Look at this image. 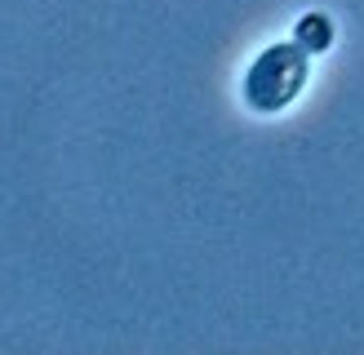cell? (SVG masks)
Returning a JSON list of instances; mask_svg holds the SVG:
<instances>
[{
	"mask_svg": "<svg viewBox=\"0 0 364 355\" xmlns=\"http://www.w3.org/2000/svg\"><path fill=\"white\" fill-rule=\"evenodd\" d=\"M302 89H306V49L298 40H280L262 49L245 71V102L262 116L284 111Z\"/></svg>",
	"mask_w": 364,
	"mask_h": 355,
	"instance_id": "cell-1",
	"label": "cell"
},
{
	"mask_svg": "<svg viewBox=\"0 0 364 355\" xmlns=\"http://www.w3.org/2000/svg\"><path fill=\"white\" fill-rule=\"evenodd\" d=\"M294 40L306 49V53H320V49H329L333 45V23L324 13H306L302 23H298V36Z\"/></svg>",
	"mask_w": 364,
	"mask_h": 355,
	"instance_id": "cell-2",
	"label": "cell"
}]
</instances>
